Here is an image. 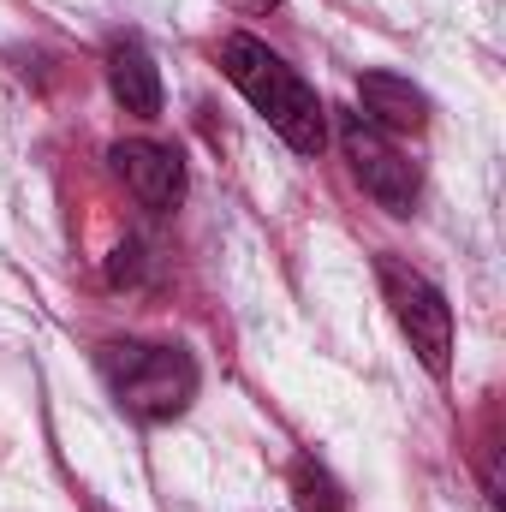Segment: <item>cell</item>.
Segmentation results:
<instances>
[{
  "mask_svg": "<svg viewBox=\"0 0 506 512\" xmlns=\"http://www.w3.org/2000/svg\"><path fill=\"white\" fill-rule=\"evenodd\" d=\"M239 12H268V6H280V0H233Z\"/></svg>",
  "mask_w": 506,
  "mask_h": 512,
  "instance_id": "cell-10",
  "label": "cell"
},
{
  "mask_svg": "<svg viewBox=\"0 0 506 512\" xmlns=\"http://www.w3.org/2000/svg\"><path fill=\"white\" fill-rule=\"evenodd\" d=\"M340 149H346L358 185L376 197L387 215H411L417 209V167L381 137V126H370L364 114H340Z\"/></svg>",
  "mask_w": 506,
  "mask_h": 512,
  "instance_id": "cell-4",
  "label": "cell"
},
{
  "mask_svg": "<svg viewBox=\"0 0 506 512\" xmlns=\"http://www.w3.org/2000/svg\"><path fill=\"white\" fill-rule=\"evenodd\" d=\"M292 507L298 512H346V501H340V483L316 459H292Z\"/></svg>",
  "mask_w": 506,
  "mask_h": 512,
  "instance_id": "cell-8",
  "label": "cell"
},
{
  "mask_svg": "<svg viewBox=\"0 0 506 512\" xmlns=\"http://www.w3.org/2000/svg\"><path fill=\"white\" fill-rule=\"evenodd\" d=\"M381 292H387L393 322L405 328L411 352L423 358V370H429L435 382H447V370H453V304L441 298V286H435L429 274H417V268L381 256Z\"/></svg>",
  "mask_w": 506,
  "mask_h": 512,
  "instance_id": "cell-3",
  "label": "cell"
},
{
  "mask_svg": "<svg viewBox=\"0 0 506 512\" xmlns=\"http://www.w3.org/2000/svg\"><path fill=\"white\" fill-rule=\"evenodd\" d=\"M102 370H108V382L120 393V405H126L131 417H143V423H173L197 399V364L179 346L126 340V346L102 352Z\"/></svg>",
  "mask_w": 506,
  "mask_h": 512,
  "instance_id": "cell-2",
  "label": "cell"
},
{
  "mask_svg": "<svg viewBox=\"0 0 506 512\" xmlns=\"http://www.w3.org/2000/svg\"><path fill=\"white\" fill-rule=\"evenodd\" d=\"M137 245H120V251H114V262H108V274H114V280H120V286H126V280H137Z\"/></svg>",
  "mask_w": 506,
  "mask_h": 512,
  "instance_id": "cell-9",
  "label": "cell"
},
{
  "mask_svg": "<svg viewBox=\"0 0 506 512\" xmlns=\"http://www.w3.org/2000/svg\"><path fill=\"white\" fill-rule=\"evenodd\" d=\"M108 161H114V173L126 179V191L143 209H179V197H185V161H179V149L149 143V137H126V143H114Z\"/></svg>",
  "mask_w": 506,
  "mask_h": 512,
  "instance_id": "cell-5",
  "label": "cell"
},
{
  "mask_svg": "<svg viewBox=\"0 0 506 512\" xmlns=\"http://www.w3.org/2000/svg\"><path fill=\"white\" fill-rule=\"evenodd\" d=\"M221 66H227L233 90L274 126V137H280L292 155H322V143H328V108H322V96H316L268 42H256L245 30L227 36V42H221Z\"/></svg>",
  "mask_w": 506,
  "mask_h": 512,
  "instance_id": "cell-1",
  "label": "cell"
},
{
  "mask_svg": "<svg viewBox=\"0 0 506 512\" xmlns=\"http://www.w3.org/2000/svg\"><path fill=\"white\" fill-rule=\"evenodd\" d=\"M108 90H114V102L137 114V120H155L161 114V72H155V60H149V48L143 42H114L108 48Z\"/></svg>",
  "mask_w": 506,
  "mask_h": 512,
  "instance_id": "cell-7",
  "label": "cell"
},
{
  "mask_svg": "<svg viewBox=\"0 0 506 512\" xmlns=\"http://www.w3.org/2000/svg\"><path fill=\"white\" fill-rule=\"evenodd\" d=\"M358 102H364V120L387 131H423L429 126V96L411 84V78H393V72H364L358 78Z\"/></svg>",
  "mask_w": 506,
  "mask_h": 512,
  "instance_id": "cell-6",
  "label": "cell"
}]
</instances>
